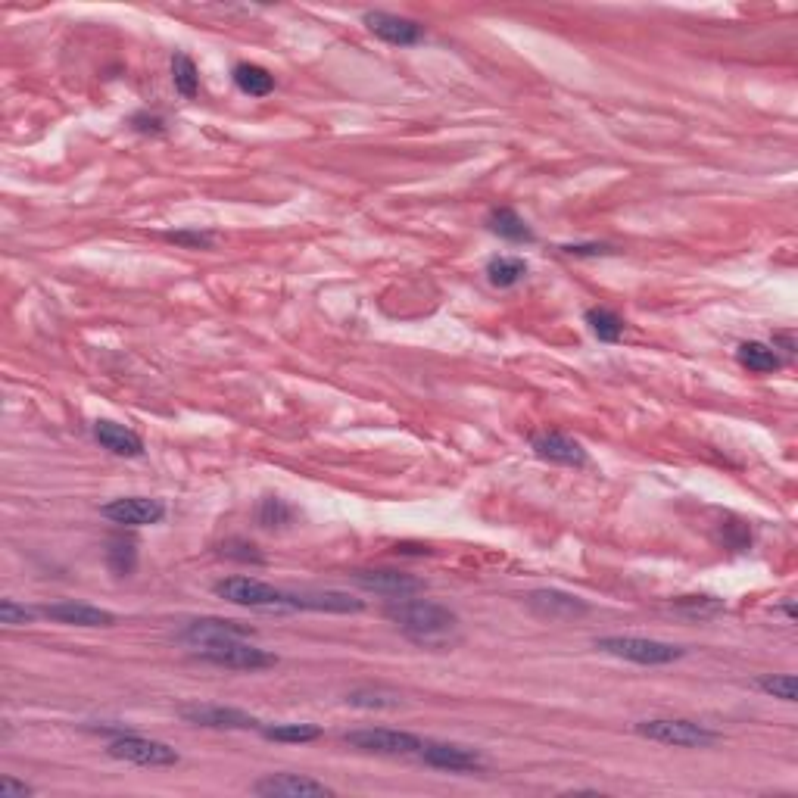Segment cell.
I'll list each match as a JSON object with an SVG mask.
<instances>
[{
	"label": "cell",
	"mask_w": 798,
	"mask_h": 798,
	"mask_svg": "<svg viewBox=\"0 0 798 798\" xmlns=\"http://www.w3.org/2000/svg\"><path fill=\"white\" fill-rule=\"evenodd\" d=\"M106 562H110L113 574L125 577L135 571V562H138V552H135V543L131 540H113L110 549H106Z\"/></svg>",
	"instance_id": "f1b7e54d"
},
{
	"label": "cell",
	"mask_w": 798,
	"mask_h": 798,
	"mask_svg": "<svg viewBox=\"0 0 798 798\" xmlns=\"http://www.w3.org/2000/svg\"><path fill=\"white\" fill-rule=\"evenodd\" d=\"M234 85L250 97H265L275 91V75L256 63H241L234 66Z\"/></svg>",
	"instance_id": "7402d4cb"
},
{
	"label": "cell",
	"mask_w": 798,
	"mask_h": 798,
	"mask_svg": "<svg viewBox=\"0 0 798 798\" xmlns=\"http://www.w3.org/2000/svg\"><path fill=\"white\" fill-rule=\"evenodd\" d=\"M587 325L590 331L602 340V343H618L621 334H624V318L618 312H611V309H587Z\"/></svg>",
	"instance_id": "cb8c5ba5"
},
{
	"label": "cell",
	"mask_w": 798,
	"mask_h": 798,
	"mask_svg": "<svg viewBox=\"0 0 798 798\" xmlns=\"http://www.w3.org/2000/svg\"><path fill=\"white\" fill-rule=\"evenodd\" d=\"M253 792L262 798H309V795H334L331 786L303 774H269L253 783Z\"/></svg>",
	"instance_id": "5bb4252c"
},
{
	"label": "cell",
	"mask_w": 798,
	"mask_h": 798,
	"mask_svg": "<svg viewBox=\"0 0 798 798\" xmlns=\"http://www.w3.org/2000/svg\"><path fill=\"white\" fill-rule=\"evenodd\" d=\"M596 649L605 655H615L633 664H646V668H658V664H674L683 658L680 646L646 640V636H599Z\"/></svg>",
	"instance_id": "3957f363"
},
{
	"label": "cell",
	"mask_w": 798,
	"mask_h": 798,
	"mask_svg": "<svg viewBox=\"0 0 798 798\" xmlns=\"http://www.w3.org/2000/svg\"><path fill=\"white\" fill-rule=\"evenodd\" d=\"M106 752H110V758H116V761L141 764V767H175L181 761V755L169 746V742L144 739L135 733H125V736L113 739Z\"/></svg>",
	"instance_id": "8992f818"
},
{
	"label": "cell",
	"mask_w": 798,
	"mask_h": 798,
	"mask_svg": "<svg viewBox=\"0 0 798 798\" xmlns=\"http://www.w3.org/2000/svg\"><path fill=\"white\" fill-rule=\"evenodd\" d=\"M35 615H41V611L35 608H25L13 599H4L0 602V624H7V627H25V624H32Z\"/></svg>",
	"instance_id": "1f68e13d"
},
{
	"label": "cell",
	"mask_w": 798,
	"mask_h": 798,
	"mask_svg": "<svg viewBox=\"0 0 798 798\" xmlns=\"http://www.w3.org/2000/svg\"><path fill=\"white\" fill-rule=\"evenodd\" d=\"M487 225H490L493 234L505 237V241H512V244H534V231H530V225L518 216L515 209H509V206L493 209Z\"/></svg>",
	"instance_id": "ffe728a7"
},
{
	"label": "cell",
	"mask_w": 798,
	"mask_h": 798,
	"mask_svg": "<svg viewBox=\"0 0 798 798\" xmlns=\"http://www.w3.org/2000/svg\"><path fill=\"white\" fill-rule=\"evenodd\" d=\"M256 630L247 627V624H237V621H225V618H197V621H188L184 630L178 633L181 643H188L191 649L194 646H203V643H219V640H250Z\"/></svg>",
	"instance_id": "8fae6325"
},
{
	"label": "cell",
	"mask_w": 798,
	"mask_h": 798,
	"mask_svg": "<svg viewBox=\"0 0 798 798\" xmlns=\"http://www.w3.org/2000/svg\"><path fill=\"white\" fill-rule=\"evenodd\" d=\"M103 518H110L113 524H125V527H144V524H159L166 518V505L159 499H147V496H122L106 502L100 509Z\"/></svg>",
	"instance_id": "30bf717a"
},
{
	"label": "cell",
	"mask_w": 798,
	"mask_h": 798,
	"mask_svg": "<svg viewBox=\"0 0 798 798\" xmlns=\"http://www.w3.org/2000/svg\"><path fill=\"white\" fill-rule=\"evenodd\" d=\"M178 714L188 724L209 727V730H259L262 727L253 714L241 708H225V705H184Z\"/></svg>",
	"instance_id": "9c48e42d"
},
{
	"label": "cell",
	"mask_w": 798,
	"mask_h": 798,
	"mask_svg": "<svg viewBox=\"0 0 798 798\" xmlns=\"http://www.w3.org/2000/svg\"><path fill=\"white\" fill-rule=\"evenodd\" d=\"M347 702L353 708H396L399 705V696L396 693H387V689H356V693L347 696Z\"/></svg>",
	"instance_id": "4dcf8cb0"
},
{
	"label": "cell",
	"mask_w": 798,
	"mask_h": 798,
	"mask_svg": "<svg viewBox=\"0 0 798 798\" xmlns=\"http://www.w3.org/2000/svg\"><path fill=\"white\" fill-rule=\"evenodd\" d=\"M172 85L181 97H197L200 91V72L194 66V60L188 57V53H175L172 57Z\"/></svg>",
	"instance_id": "d4e9b609"
},
{
	"label": "cell",
	"mask_w": 798,
	"mask_h": 798,
	"mask_svg": "<svg viewBox=\"0 0 798 798\" xmlns=\"http://www.w3.org/2000/svg\"><path fill=\"white\" fill-rule=\"evenodd\" d=\"M736 359L742 368L755 371V375H767V371H777L783 365V359L777 356V347H767V343H758V340L739 343Z\"/></svg>",
	"instance_id": "44dd1931"
},
{
	"label": "cell",
	"mask_w": 798,
	"mask_h": 798,
	"mask_svg": "<svg viewBox=\"0 0 798 798\" xmlns=\"http://www.w3.org/2000/svg\"><path fill=\"white\" fill-rule=\"evenodd\" d=\"M35 789L29 786V783H19V780H13V777H4L0 780V798H25V795H32Z\"/></svg>",
	"instance_id": "e575fe53"
},
{
	"label": "cell",
	"mask_w": 798,
	"mask_h": 798,
	"mask_svg": "<svg viewBox=\"0 0 798 798\" xmlns=\"http://www.w3.org/2000/svg\"><path fill=\"white\" fill-rule=\"evenodd\" d=\"M212 590H216L219 599H225L231 605L265 608V611H284V608H290L284 590H275V587H269V583L253 580V577H225Z\"/></svg>",
	"instance_id": "5b68a950"
},
{
	"label": "cell",
	"mask_w": 798,
	"mask_h": 798,
	"mask_svg": "<svg viewBox=\"0 0 798 798\" xmlns=\"http://www.w3.org/2000/svg\"><path fill=\"white\" fill-rule=\"evenodd\" d=\"M131 122H135L138 131H163V119H156V116L153 119L150 116H135Z\"/></svg>",
	"instance_id": "d590c367"
},
{
	"label": "cell",
	"mask_w": 798,
	"mask_h": 798,
	"mask_svg": "<svg viewBox=\"0 0 798 798\" xmlns=\"http://www.w3.org/2000/svg\"><path fill=\"white\" fill-rule=\"evenodd\" d=\"M527 275V262L521 256H493L487 262V278L493 287H515Z\"/></svg>",
	"instance_id": "603a6c76"
},
{
	"label": "cell",
	"mask_w": 798,
	"mask_h": 798,
	"mask_svg": "<svg viewBox=\"0 0 798 798\" xmlns=\"http://www.w3.org/2000/svg\"><path fill=\"white\" fill-rule=\"evenodd\" d=\"M256 518H259L262 527L275 530V527H287L290 521H294V509H290V505H287L284 499H278V496H265V499L259 502Z\"/></svg>",
	"instance_id": "4316f807"
},
{
	"label": "cell",
	"mask_w": 798,
	"mask_h": 798,
	"mask_svg": "<svg viewBox=\"0 0 798 798\" xmlns=\"http://www.w3.org/2000/svg\"><path fill=\"white\" fill-rule=\"evenodd\" d=\"M362 22L368 25V32L381 38L384 44H393V47H412L424 38L421 25L412 22V19H403V16H393V13H384V10H371L362 16Z\"/></svg>",
	"instance_id": "7c38bea8"
},
{
	"label": "cell",
	"mask_w": 798,
	"mask_h": 798,
	"mask_svg": "<svg viewBox=\"0 0 798 798\" xmlns=\"http://www.w3.org/2000/svg\"><path fill=\"white\" fill-rule=\"evenodd\" d=\"M169 241H175V244H184V247H212V234H200V231H172V234H166Z\"/></svg>",
	"instance_id": "836d02e7"
},
{
	"label": "cell",
	"mask_w": 798,
	"mask_h": 798,
	"mask_svg": "<svg viewBox=\"0 0 798 798\" xmlns=\"http://www.w3.org/2000/svg\"><path fill=\"white\" fill-rule=\"evenodd\" d=\"M222 555H228V558H237V562H262V555L256 552V546H250V543H241V540H231V543H225V546H222Z\"/></svg>",
	"instance_id": "d6a6232c"
},
{
	"label": "cell",
	"mask_w": 798,
	"mask_h": 798,
	"mask_svg": "<svg viewBox=\"0 0 798 798\" xmlns=\"http://www.w3.org/2000/svg\"><path fill=\"white\" fill-rule=\"evenodd\" d=\"M758 689L767 696H774L780 702H795V677L792 674H767V677H758Z\"/></svg>",
	"instance_id": "f546056e"
},
{
	"label": "cell",
	"mask_w": 798,
	"mask_h": 798,
	"mask_svg": "<svg viewBox=\"0 0 798 798\" xmlns=\"http://www.w3.org/2000/svg\"><path fill=\"white\" fill-rule=\"evenodd\" d=\"M350 749L356 752H368V755H418L421 742L415 733H403V730H353L343 736Z\"/></svg>",
	"instance_id": "52a82bcc"
},
{
	"label": "cell",
	"mask_w": 798,
	"mask_h": 798,
	"mask_svg": "<svg viewBox=\"0 0 798 798\" xmlns=\"http://www.w3.org/2000/svg\"><path fill=\"white\" fill-rule=\"evenodd\" d=\"M530 446H534V452H537L540 459H546V462L568 465V468L587 465V449H583L577 440H571V437H565V434H558V431H543V434H537L534 440H530Z\"/></svg>",
	"instance_id": "e0dca14e"
},
{
	"label": "cell",
	"mask_w": 798,
	"mask_h": 798,
	"mask_svg": "<svg viewBox=\"0 0 798 798\" xmlns=\"http://www.w3.org/2000/svg\"><path fill=\"white\" fill-rule=\"evenodd\" d=\"M774 347H783V353H795V340H792V334H774Z\"/></svg>",
	"instance_id": "8d00e7d4"
},
{
	"label": "cell",
	"mask_w": 798,
	"mask_h": 798,
	"mask_svg": "<svg viewBox=\"0 0 798 798\" xmlns=\"http://www.w3.org/2000/svg\"><path fill=\"white\" fill-rule=\"evenodd\" d=\"M636 736L661 742V746H677V749H708L714 742H721V733L686 721V717H652V721H640L633 727Z\"/></svg>",
	"instance_id": "7a4b0ae2"
},
{
	"label": "cell",
	"mask_w": 798,
	"mask_h": 798,
	"mask_svg": "<svg viewBox=\"0 0 798 798\" xmlns=\"http://www.w3.org/2000/svg\"><path fill=\"white\" fill-rule=\"evenodd\" d=\"M290 608H306V611H334V615H350V611H362V599H353L350 593L340 590H300L287 593Z\"/></svg>",
	"instance_id": "ac0fdd59"
},
{
	"label": "cell",
	"mask_w": 798,
	"mask_h": 798,
	"mask_svg": "<svg viewBox=\"0 0 798 798\" xmlns=\"http://www.w3.org/2000/svg\"><path fill=\"white\" fill-rule=\"evenodd\" d=\"M94 440L103 446V449H110L113 456H122V459H138L144 456V440L125 428V424H116V421H94Z\"/></svg>",
	"instance_id": "d6986e66"
},
{
	"label": "cell",
	"mask_w": 798,
	"mask_h": 798,
	"mask_svg": "<svg viewBox=\"0 0 798 798\" xmlns=\"http://www.w3.org/2000/svg\"><path fill=\"white\" fill-rule=\"evenodd\" d=\"M387 621L396 624V630H403L412 643L418 646H449L456 640L459 630V615L449 611L440 602L431 599H393L384 608Z\"/></svg>",
	"instance_id": "6da1fadb"
},
{
	"label": "cell",
	"mask_w": 798,
	"mask_h": 798,
	"mask_svg": "<svg viewBox=\"0 0 798 798\" xmlns=\"http://www.w3.org/2000/svg\"><path fill=\"white\" fill-rule=\"evenodd\" d=\"M527 608L546 621H571L587 615V602L562 590H534L527 596Z\"/></svg>",
	"instance_id": "9a60e30c"
},
{
	"label": "cell",
	"mask_w": 798,
	"mask_h": 798,
	"mask_svg": "<svg viewBox=\"0 0 798 798\" xmlns=\"http://www.w3.org/2000/svg\"><path fill=\"white\" fill-rule=\"evenodd\" d=\"M259 733L272 742H312L322 736L315 724H262Z\"/></svg>",
	"instance_id": "484cf974"
},
{
	"label": "cell",
	"mask_w": 798,
	"mask_h": 798,
	"mask_svg": "<svg viewBox=\"0 0 798 798\" xmlns=\"http://www.w3.org/2000/svg\"><path fill=\"white\" fill-rule=\"evenodd\" d=\"M353 583L365 593L387 596V599H406L424 590V583L418 577L399 574V571H353Z\"/></svg>",
	"instance_id": "4fadbf2b"
},
{
	"label": "cell",
	"mask_w": 798,
	"mask_h": 798,
	"mask_svg": "<svg viewBox=\"0 0 798 798\" xmlns=\"http://www.w3.org/2000/svg\"><path fill=\"white\" fill-rule=\"evenodd\" d=\"M780 611H783V615H786V618L795 624V608H792V602H783V605H780Z\"/></svg>",
	"instance_id": "74e56055"
},
{
	"label": "cell",
	"mask_w": 798,
	"mask_h": 798,
	"mask_svg": "<svg viewBox=\"0 0 798 798\" xmlns=\"http://www.w3.org/2000/svg\"><path fill=\"white\" fill-rule=\"evenodd\" d=\"M194 655L216 664V668H228V671H265L278 664V658L265 649L250 646L247 640H219V643H203L194 646Z\"/></svg>",
	"instance_id": "277c9868"
},
{
	"label": "cell",
	"mask_w": 798,
	"mask_h": 798,
	"mask_svg": "<svg viewBox=\"0 0 798 798\" xmlns=\"http://www.w3.org/2000/svg\"><path fill=\"white\" fill-rule=\"evenodd\" d=\"M418 758L437 770H449V774H468V770L484 767V755L459 746V742H421Z\"/></svg>",
	"instance_id": "ba28073f"
},
{
	"label": "cell",
	"mask_w": 798,
	"mask_h": 798,
	"mask_svg": "<svg viewBox=\"0 0 798 798\" xmlns=\"http://www.w3.org/2000/svg\"><path fill=\"white\" fill-rule=\"evenodd\" d=\"M674 608L680 611V615L686 618H714V615H721L724 611V602L721 599H714V596H683L674 602Z\"/></svg>",
	"instance_id": "83f0119b"
},
{
	"label": "cell",
	"mask_w": 798,
	"mask_h": 798,
	"mask_svg": "<svg viewBox=\"0 0 798 798\" xmlns=\"http://www.w3.org/2000/svg\"><path fill=\"white\" fill-rule=\"evenodd\" d=\"M38 611L44 618L66 624V627H113L116 624L113 611H103V608L85 605V602H57V605H44Z\"/></svg>",
	"instance_id": "2e32d148"
}]
</instances>
